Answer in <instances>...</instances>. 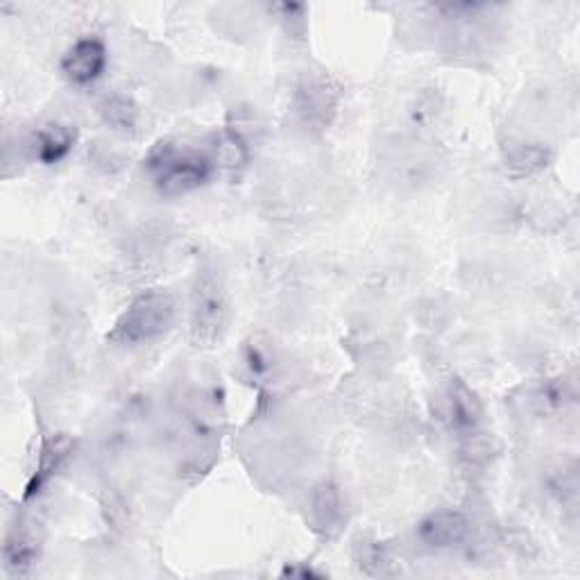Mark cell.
I'll return each mask as SVG.
<instances>
[{
	"label": "cell",
	"mask_w": 580,
	"mask_h": 580,
	"mask_svg": "<svg viewBox=\"0 0 580 580\" xmlns=\"http://www.w3.org/2000/svg\"><path fill=\"white\" fill-rule=\"evenodd\" d=\"M215 166L227 168V170H238L249 161V148L247 141L232 127H225L221 132H215L211 138V155Z\"/></svg>",
	"instance_id": "obj_13"
},
{
	"label": "cell",
	"mask_w": 580,
	"mask_h": 580,
	"mask_svg": "<svg viewBox=\"0 0 580 580\" xmlns=\"http://www.w3.org/2000/svg\"><path fill=\"white\" fill-rule=\"evenodd\" d=\"M72 143H76V134H72V130L66 125L53 123L36 132L34 155L42 164L53 166L68 157V153L72 150Z\"/></svg>",
	"instance_id": "obj_12"
},
{
	"label": "cell",
	"mask_w": 580,
	"mask_h": 580,
	"mask_svg": "<svg viewBox=\"0 0 580 580\" xmlns=\"http://www.w3.org/2000/svg\"><path fill=\"white\" fill-rule=\"evenodd\" d=\"M445 417L460 435L477 433L483 422V404L479 394L465 381L451 379L445 392Z\"/></svg>",
	"instance_id": "obj_7"
},
{
	"label": "cell",
	"mask_w": 580,
	"mask_h": 580,
	"mask_svg": "<svg viewBox=\"0 0 580 580\" xmlns=\"http://www.w3.org/2000/svg\"><path fill=\"white\" fill-rule=\"evenodd\" d=\"M341 89L324 76L306 78L295 93L298 114L306 125L326 127L338 112Z\"/></svg>",
	"instance_id": "obj_4"
},
{
	"label": "cell",
	"mask_w": 580,
	"mask_h": 580,
	"mask_svg": "<svg viewBox=\"0 0 580 580\" xmlns=\"http://www.w3.org/2000/svg\"><path fill=\"white\" fill-rule=\"evenodd\" d=\"M40 537L27 526H12L3 544V565L10 573H27L40 560Z\"/></svg>",
	"instance_id": "obj_10"
},
{
	"label": "cell",
	"mask_w": 580,
	"mask_h": 580,
	"mask_svg": "<svg viewBox=\"0 0 580 580\" xmlns=\"http://www.w3.org/2000/svg\"><path fill=\"white\" fill-rule=\"evenodd\" d=\"M356 565L360 567L362 573L368 576H392L394 573V562L388 554V549L379 542H368V544H360L358 547V556H356Z\"/></svg>",
	"instance_id": "obj_15"
},
{
	"label": "cell",
	"mask_w": 580,
	"mask_h": 580,
	"mask_svg": "<svg viewBox=\"0 0 580 580\" xmlns=\"http://www.w3.org/2000/svg\"><path fill=\"white\" fill-rule=\"evenodd\" d=\"M100 114H102L104 123L114 132L130 134L138 125V107L125 96L104 98V102L100 104Z\"/></svg>",
	"instance_id": "obj_14"
},
{
	"label": "cell",
	"mask_w": 580,
	"mask_h": 580,
	"mask_svg": "<svg viewBox=\"0 0 580 580\" xmlns=\"http://www.w3.org/2000/svg\"><path fill=\"white\" fill-rule=\"evenodd\" d=\"M148 168L153 170L155 185L164 196H187L213 177L215 164L209 155L177 148L172 143H159L150 153Z\"/></svg>",
	"instance_id": "obj_2"
},
{
	"label": "cell",
	"mask_w": 580,
	"mask_h": 580,
	"mask_svg": "<svg viewBox=\"0 0 580 580\" xmlns=\"http://www.w3.org/2000/svg\"><path fill=\"white\" fill-rule=\"evenodd\" d=\"M175 315L177 304L168 290H145L121 313L109 341L125 347L148 345L170 330Z\"/></svg>",
	"instance_id": "obj_1"
},
{
	"label": "cell",
	"mask_w": 580,
	"mask_h": 580,
	"mask_svg": "<svg viewBox=\"0 0 580 580\" xmlns=\"http://www.w3.org/2000/svg\"><path fill=\"white\" fill-rule=\"evenodd\" d=\"M107 66V48L96 36L72 44L62 57V72L70 85L87 87L96 82Z\"/></svg>",
	"instance_id": "obj_5"
},
{
	"label": "cell",
	"mask_w": 580,
	"mask_h": 580,
	"mask_svg": "<svg viewBox=\"0 0 580 580\" xmlns=\"http://www.w3.org/2000/svg\"><path fill=\"white\" fill-rule=\"evenodd\" d=\"M311 520L317 533L324 537H336L345 524V507L341 492L332 483H322L311 497Z\"/></svg>",
	"instance_id": "obj_9"
},
{
	"label": "cell",
	"mask_w": 580,
	"mask_h": 580,
	"mask_svg": "<svg viewBox=\"0 0 580 580\" xmlns=\"http://www.w3.org/2000/svg\"><path fill=\"white\" fill-rule=\"evenodd\" d=\"M471 535V522L458 511H435L417 526V537L431 549H456Z\"/></svg>",
	"instance_id": "obj_6"
},
{
	"label": "cell",
	"mask_w": 580,
	"mask_h": 580,
	"mask_svg": "<svg viewBox=\"0 0 580 580\" xmlns=\"http://www.w3.org/2000/svg\"><path fill=\"white\" fill-rule=\"evenodd\" d=\"M230 322V300L221 279L204 272L191 295V338L198 347H211L223 338Z\"/></svg>",
	"instance_id": "obj_3"
},
{
	"label": "cell",
	"mask_w": 580,
	"mask_h": 580,
	"mask_svg": "<svg viewBox=\"0 0 580 580\" xmlns=\"http://www.w3.org/2000/svg\"><path fill=\"white\" fill-rule=\"evenodd\" d=\"M72 447H76V443H72L66 433L51 435L48 440H44V445L40 449V458H36L34 475L25 488L27 499H32L34 494H40L48 486V481L57 475V469L72 454Z\"/></svg>",
	"instance_id": "obj_8"
},
{
	"label": "cell",
	"mask_w": 580,
	"mask_h": 580,
	"mask_svg": "<svg viewBox=\"0 0 580 580\" xmlns=\"http://www.w3.org/2000/svg\"><path fill=\"white\" fill-rule=\"evenodd\" d=\"M503 161L520 177H531L549 166V150L542 143L511 138L503 145Z\"/></svg>",
	"instance_id": "obj_11"
}]
</instances>
